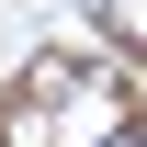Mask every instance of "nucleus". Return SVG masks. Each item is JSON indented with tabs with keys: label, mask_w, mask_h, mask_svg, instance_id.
<instances>
[{
	"label": "nucleus",
	"mask_w": 147,
	"mask_h": 147,
	"mask_svg": "<svg viewBox=\"0 0 147 147\" xmlns=\"http://www.w3.org/2000/svg\"><path fill=\"white\" fill-rule=\"evenodd\" d=\"M125 136H147V113L91 57H45V68H23V91L0 102V147H125Z\"/></svg>",
	"instance_id": "nucleus-1"
},
{
	"label": "nucleus",
	"mask_w": 147,
	"mask_h": 147,
	"mask_svg": "<svg viewBox=\"0 0 147 147\" xmlns=\"http://www.w3.org/2000/svg\"><path fill=\"white\" fill-rule=\"evenodd\" d=\"M79 11H91L102 34H125V45H147V0H79Z\"/></svg>",
	"instance_id": "nucleus-2"
}]
</instances>
